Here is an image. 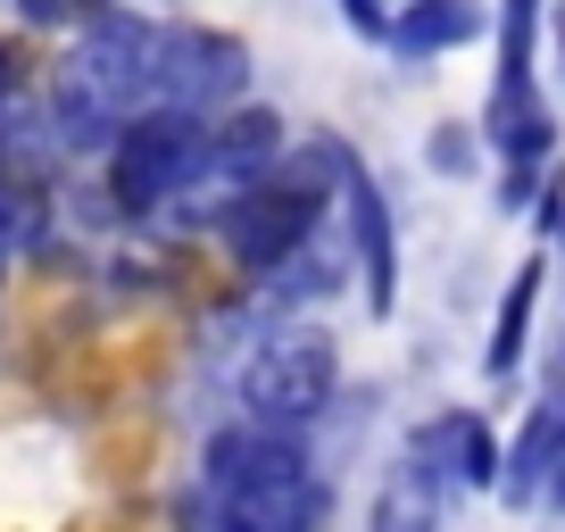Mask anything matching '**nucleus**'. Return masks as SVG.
Instances as JSON below:
<instances>
[{"label": "nucleus", "instance_id": "nucleus-1", "mask_svg": "<svg viewBox=\"0 0 565 532\" xmlns=\"http://www.w3.org/2000/svg\"><path fill=\"white\" fill-rule=\"evenodd\" d=\"M324 515V482L308 475V458L275 433H216L200 449V482L183 499L192 532H317Z\"/></svg>", "mask_w": 565, "mask_h": 532}, {"label": "nucleus", "instance_id": "nucleus-2", "mask_svg": "<svg viewBox=\"0 0 565 532\" xmlns=\"http://www.w3.org/2000/svg\"><path fill=\"white\" fill-rule=\"evenodd\" d=\"M333 374H341L333 333H317V324H282V333H266L258 350L242 358V425L291 441L300 425H317V416H324Z\"/></svg>", "mask_w": 565, "mask_h": 532}, {"label": "nucleus", "instance_id": "nucleus-3", "mask_svg": "<svg viewBox=\"0 0 565 532\" xmlns=\"http://www.w3.org/2000/svg\"><path fill=\"white\" fill-rule=\"evenodd\" d=\"M200 167H209V125L200 117H183V108L125 117L117 150H108V200H117L125 216H150L159 200H175Z\"/></svg>", "mask_w": 565, "mask_h": 532}, {"label": "nucleus", "instance_id": "nucleus-4", "mask_svg": "<svg viewBox=\"0 0 565 532\" xmlns=\"http://www.w3.org/2000/svg\"><path fill=\"white\" fill-rule=\"evenodd\" d=\"M159 92V34L141 18H100L84 34V51L67 58V92H58V108H67V125H117L134 100H150Z\"/></svg>", "mask_w": 565, "mask_h": 532}, {"label": "nucleus", "instance_id": "nucleus-5", "mask_svg": "<svg viewBox=\"0 0 565 532\" xmlns=\"http://www.w3.org/2000/svg\"><path fill=\"white\" fill-rule=\"evenodd\" d=\"M317 183H249V192H233L225 209V249L233 266H249V275H275L291 249L317 233Z\"/></svg>", "mask_w": 565, "mask_h": 532}, {"label": "nucleus", "instance_id": "nucleus-6", "mask_svg": "<svg viewBox=\"0 0 565 532\" xmlns=\"http://www.w3.org/2000/svg\"><path fill=\"white\" fill-rule=\"evenodd\" d=\"M249 84V51L233 34H200V25H183V34H159V92L150 100L183 108V117H200V108L233 100V92Z\"/></svg>", "mask_w": 565, "mask_h": 532}, {"label": "nucleus", "instance_id": "nucleus-7", "mask_svg": "<svg viewBox=\"0 0 565 532\" xmlns=\"http://www.w3.org/2000/svg\"><path fill=\"white\" fill-rule=\"evenodd\" d=\"M341 183H350V216H358V258H366V300L391 308V225H383V200L358 183V167H341Z\"/></svg>", "mask_w": 565, "mask_h": 532}, {"label": "nucleus", "instance_id": "nucleus-8", "mask_svg": "<svg viewBox=\"0 0 565 532\" xmlns=\"http://www.w3.org/2000/svg\"><path fill=\"white\" fill-rule=\"evenodd\" d=\"M282 150V125L266 117V108H249V117H233L225 134H209V175H242V167H266Z\"/></svg>", "mask_w": 565, "mask_h": 532}, {"label": "nucleus", "instance_id": "nucleus-9", "mask_svg": "<svg viewBox=\"0 0 565 532\" xmlns=\"http://www.w3.org/2000/svg\"><path fill=\"white\" fill-rule=\"evenodd\" d=\"M557 449H565V408H541L524 425V441H515V475H508V491L524 499V491H548V475H557Z\"/></svg>", "mask_w": 565, "mask_h": 532}, {"label": "nucleus", "instance_id": "nucleus-10", "mask_svg": "<svg viewBox=\"0 0 565 532\" xmlns=\"http://www.w3.org/2000/svg\"><path fill=\"white\" fill-rule=\"evenodd\" d=\"M466 34H475V0H416L399 18L407 51H441V42H466Z\"/></svg>", "mask_w": 565, "mask_h": 532}, {"label": "nucleus", "instance_id": "nucleus-11", "mask_svg": "<svg viewBox=\"0 0 565 532\" xmlns=\"http://www.w3.org/2000/svg\"><path fill=\"white\" fill-rule=\"evenodd\" d=\"M532 291H541V266H524L508 291V308H499V341H491V374L515 366V350H524V324H532Z\"/></svg>", "mask_w": 565, "mask_h": 532}, {"label": "nucleus", "instance_id": "nucleus-12", "mask_svg": "<svg viewBox=\"0 0 565 532\" xmlns=\"http://www.w3.org/2000/svg\"><path fill=\"white\" fill-rule=\"evenodd\" d=\"M25 242V209H18V192L0 183V266H9V249Z\"/></svg>", "mask_w": 565, "mask_h": 532}, {"label": "nucleus", "instance_id": "nucleus-13", "mask_svg": "<svg viewBox=\"0 0 565 532\" xmlns=\"http://www.w3.org/2000/svg\"><path fill=\"white\" fill-rule=\"evenodd\" d=\"M18 9H25V18H34V25H51V18H67L75 0H18Z\"/></svg>", "mask_w": 565, "mask_h": 532}, {"label": "nucleus", "instance_id": "nucleus-14", "mask_svg": "<svg viewBox=\"0 0 565 532\" xmlns=\"http://www.w3.org/2000/svg\"><path fill=\"white\" fill-rule=\"evenodd\" d=\"M548 499L565 508V449H557V475H548Z\"/></svg>", "mask_w": 565, "mask_h": 532}]
</instances>
